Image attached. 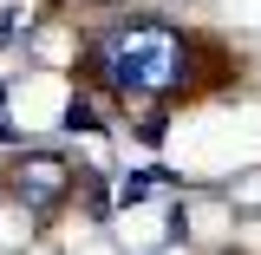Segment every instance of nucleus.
Segmentation results:
<instances>
[{
  "instance_id": "1",
  "label": "nucleus",
  "mask_w": 261,
  "mask_h": 255,
  "mask_svg": "<svg viewBox=\"0 0 261 255\" xmlns=\"http://www.w3.org/2000/svg\"><path fill=\"white\" fill-rule=\"evenodd\" d=\"M183 65H190V46H183V33L163 27V20H130V27H118L98 46V72L118 92H144V98L176 92Z\"/></svg>"
},
{
  "instance_id": "2",
  "label": "nucleus",
  "mask_w": 261,
  "mask_h": 255,
  "mask_svg": "<svg viewBox=\"0 0 261 255\" xmlns=\"http://www.w3.org/2000/svg\"><path fill=\"white\" fill-rule=\"evenodd\" d=\"M13 196L39 210V216H53L65 196H72V164L53 157V151H27V157L13 164Z\"/></svg>"
},
{
  "instance_id": "3",
  "label": "nucleus",
  "mask_w": 261,
  "mask_h": 255,
  "mask_svg": "<svg viewBox=\"0 0 261 255\" xmlns=\"http://www.w3.org/2000/svg\"><path fill=\"white\" fill-rule=\"evenodd\" d=\"M65 125H72V131H98V111H85V105H72V111H65Z\"/></svg>"
},
{
  "instance_id": "4",
  "label": "nucleus",
  "mask_w": 261,
  "mask_h": 255,
  "mask_svg": "<svg viewBox=\"0 0 261 255\" xmlns=\"http://www.w3.org/2000/svg\"><path fill=\"white\" fill-rule=\"evenodd\" d=\"M0 98H7V92H0Z\"/></svg>"
}]
</instances>
